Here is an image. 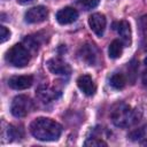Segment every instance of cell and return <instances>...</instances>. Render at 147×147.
<instances>
[{
  "mask_svg": "<svg viewBox=\"0 0 147 147\" xmlns=\"http://www.w3.org/2000/svg\"><path fill=\"white\" fill-rule=\"evenodd\" d=\"M31 134L41 141H55L62 133V126L47 117H38L30 124Z\"/></svg>",
  "mask_w": 147,
  "mask_h": 147,
  "instance_id": "obj_1",
  "label": "cell"
},
{
  "mask_svg": "<svg viewBox=\"0 0 147 147\" xmlns=\"http://www.w3.org/2000/svg\"><path fill=\"white\" fill-rule=\"evenodd\" d=\"M113 123L118 127H129L138 121V113L126 103L119 102L113 106L110 111Z\"/></svg>",
  "mask_w": 147,
  "mask_h": 147,
  "instance_id": "obj_2",
  "label": "cell"
},
{
  "mask_svg": "<svg viewBox=\"0 0 147 147\" xmlns=\"http://www.w3.org/2000/svg\"><path fill=\"white\" fill-rule=\"evenodd\" d=\"M6 61L16 68H23L30 62V49L23 44H16L7 51Z\"/></svg>",
  "mask_w": 147,
  "mask_h": 147,
  "instance_id": "obj_3",
  "label": "cell"
},
{
  "mask_svg": "<svg viewBox=\"0 0 147 147\" xmlns=\"http://www.w3.org/2000/svg\"><path fill=\"white\" fill-rule=\"evenodd\" d=\"M32 109H33V102L29 96L21 94L13 99V102L10 106V113L13 116L17 118L25 117Z\"/></svg>",
  "mask_w": 147,
  "mask_h": 147,
  "instance_id": "obj_4",
  "label": "cell"
},
{
  "mask_svg": "<svg viewBox=\"0 0 147 147\" xmlns=\"http://www.w3.org/2000/svg\"><path fill=\"white\" fill-rule=\"evenodd\" d=\"M47 16H48L47 8L44 6H37V7H32L26 10L24 15V20L26 23L34 24V23L44 22L47 18Z\"/></svg>",
  "mask_w": 147,
  "mask_h": 147,
  "instance_id": "obj_5",
  "label": "cell"
},
{
  "mask_svg": "<svg viewBox=\"0 0 147 147\" xmlns=\"http://www.w3.org/2000/svg\"><path fill=\"white\" fill-rule=\"evenodd\" d=\"M48 70L54 74V75H60V76H68L70 75L71 72V68L70 65L62 61L61 59H56V57H53V59H49L46 63Z\"/></svg>",
  "mask_w": 147,
  "mask_h": 147,
  "instance_id": "obj_6",
  "label": "cell"
},
{
  "mask_svg": "<svg viewBox=\"0 0 147 147\" xmlns=\"http://www.w3.org/2000/svg\"><path fill=\"white\" fill-rule=\"evenodd\" d=\"M106 17L103 14L100 13H94L88 17V25L91 28V30L98 36V37H102L105 29H106Z\"/></svg>",
  "mask_w": 147,
  "mask_h": 147,
  "instance_id": "obj_7",
  "label": "cell"
},
{
  "mask_svg": "<svg viewBox=\"0 0 147 147\" xmlns=\"http://www.w3.org/2000/svg\"><path fill=\"white\" fill-rule=\"evenodd\" d=\"M113 29L118 33V36L122 39V42L125 46H129L131 44V28L127 21H117L113 23Z\"/></svg>",
  "mask_w": 147,
  "mask_h": 147,
  "instance_id": "obj_8",
  "label": "cell"
},
{
  "mask_svg": "<svg viewBox=\"0 0 147 147\" xmlns=\"http://www.w3.org/2000/svg\"><path fill=\"white\" fill-rule=\"evenodd\" d=\"M78 18V11L72 7H64L56 13V21L62 24H71Z\"/></svg>",
  "mask_w": 147,
  "mask_h": 147,
  "instance_id": "obj_9",
  "label": "cell"
},
{
  "mask_svg": "<svg viewBox=\"0 0 147 147\" xmlns=\"http://www.w3.org/2000/svg\"><path fill=\"white\" fill-rule=\"evenodd\" d=\"M79 56L88 65H95L98 62V51L93 45H90V44H86L80 47Z\"/></svg>",
  "mask_w": 147,
  "mask_h": 147,
  "instance_id": "obj_10",
  "label": "cell"
},
{
  "mask_svg": "<svg viewBox=\"0 0 147 147\" xmlns=\"http://www.w3.org/2000/svg\"><path fill=\"white\" fill-rule=\"evenodd\" d=\"M77 86L78 88L88 96H92L96 91V85L93 82L92 77L88 75H82L77 78Z\"/></svg>",
  "mask_w": 147,
  "mask_h": 147,
  "instance_id": "obj_11",
  "label": "cell"
},
{
  "mask_svg": "<svg viewBox=\"0 0 147 147\" xmlns=\"http://www.w3.org/2000/svg\"><path fill=\"white\" fill-rule=\"evenodd\" d=\"M33 83V77L31 75L25 76H13L8 79V86L14 90H26Z\"/></svg>",
  "mask_w": 147,
  "mask_h": 147,
  "instance_id": "obj_12",
  "label": "cell"
},
{
  "mask_svg": "<svg viewBox=\"0 0 147 147\" xmlns=\"http://www.w3.org/2000/svg\"><path fill=\"white\" fill-rule=\"evenodd\" d=\"M56 93H57V91H55V90H53L51 87H47V86H41L37 91L38 98L40 100H42L44 102H51L53 99H56L57 98Z\"/></svg>",
  "mask_w": 147,
  "mask_h": 147,
  "instance_id": "obj_13",
  "label": "cell"
},
{
  "mask_svg": "<svg viewBox=\"0 0 147 147\" xmlns=\"http://www.w3.org/2000/svg\"><path fill=\"white\" fill-rule=\"evenodd\" d=\"M123 52V42L119 40H113L108 47V54L110 59H118Z\"/></svg>",
  "mask_w": 147,
  "mask_h": 147,
  "instance_id": "obj_14",
  "label": "cell"
},
{
  "mask_svg": "<svg viewBox=\"0 0 147 147\" xmlns=\"http://www.w3.org/2000/svg\"><path fill=\"white\" fill-rule=\"evenodd\" d=\"M138 26H139V32H140L142 45L145 46V49L147 51V15H144L139 18Z\"/></svg>",
  "mask_w": 147,
  "mask_h": 147,
  "instance_id": "obj_15",
  "label": "cell"
},
{
  "mask_svg": "<svg viewBox=\"0 0 147 147\" xmlns=\"http://www.w3.org/2000/svg\"><path fill=\"white\" fill-rule=\"evenodd\" d=\"M109 84L115 90H122L126 84V79L123 74H114L109 79Z\"/></svg>",
  "mask_w": 147,
  "mask_h": 147,
  "instance_id": "obj_16",
  "label": "cell"
},
{
  "mask_svg": "<svg viewBox=\"0 0 147 147\" xmlns=\"http://www.w3.org/2000/svg\"><path fill=\"white\" fill-rule=\"evenodd\" d=\"M79 2H80V5H82L86 10H88V9L95 8V7L99 5L100 0H79Z\"/></svg>",
  "mask_w": 147,
  "mask_h": 147,
  "instance_id": "obj_17",
  "label": "cell"
},
{
  "mask_svg": "<svg viewBox=\"0 0 147 147\" xmlns=\"http://www.w3.org/2000/svg\"><path fill=\"white\" fill-rule=\"evenodd\" d=\"M144 136H145V130H144V127H140V129H137V130L132 131L129 134V138L132 139V140H138V139L144 138Z\"/></svg>",
  "mask_w": 147,
  "mask_h": 147,
  "instance_id": "obj_18",
  "label": "cell"
},
{
  "mask_svg": "<svg viewBox=\"0 0 147 147\" xmlns=\"http://www.w3.org/2000/svg\"><path fill=\"white\" fill-rule=\"evenodd\" d=\"M9 37H10V31L6 26L1 25L0 26V42L3 44L6 40L9 39Z\"/></svg>",
  "mask_w": 147,
  "mask_h": 147,
  "instance_id": "obj_19",
  "label": "cell"
},
{
  "mask_svg": "<svg viewBox=\"0 0 147 147\" xmlns=\"http://www.w3.org/2000/svg\"><path fill=\"white\" fill-rule=\"evenodd\" d=\"M84 145L85 146H107L105 141H102L101 139H96V138H90L88 140L85 141Z\"/></svg>",
  "mask_w": 147,
  "mask_h": 147,
  "instance_id": "obj_20",
  "label": "cell"
},
{
  "mask_svg": "<svg viewBox=\"0 0 147 147\" xmlns=\"http://www.w3.org/2000/svg\"><path fill=\"white\" fill-rule=\"evenodd\" d=\"M33 1H36V0H17V2L20 5H29V3H32Z\"/></svg>",
  "mask_w": 147,
  "mask_h": 147,
  "instance_id": "obj_21",
  "label": "cell"
},
{
  "mask_svg": "<svg viewBox=\"0 0 147 147\" xmlns=\"http://www.w3.org/2000/svg\"><path fill=\"white\" fill-rule=\"evenodd\" d=\"M142 83L145 86H147V71H145L142 75Z\"/></svg>",
  "mask_w": 147,
  "mask_h": 147,
  "instance_id": "obj_22",
  "label": "cell"
},
{
  "mask_svg": "<svg viewBox=\"0 0 147 147\" xmlns=\"http://www.w3.org/2000/svg\"><path fill=\"white\" fill-rule=\"evenodd\" d=\"M144 64L147 67V57H145V60H144Z\"/></svg>",
  "mask_w": 147,
  "mask_h": 147,
  "instance_id": "obj_23",
  "label": "cell"
}]
</instances>
